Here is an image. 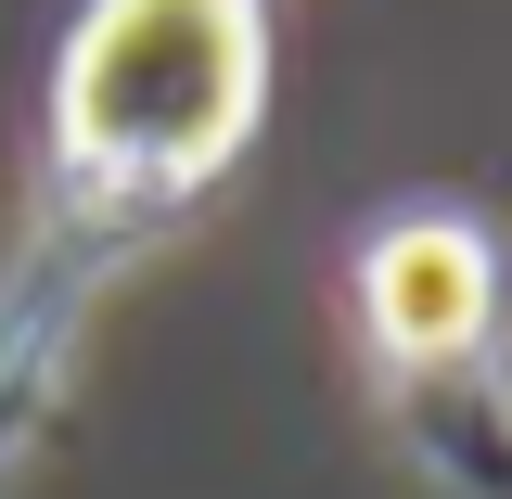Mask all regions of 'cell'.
I'll list each match as a JSON object with an SVG mask.
<instances>
[{
	"instance_id": "1",
	"label": "cell",
	"mask_w": 512,
	"mask_h": 499,
	"mask_svg": "<svg viewBox=\"0 0 512 499\" xmlns=\"http://www.w3.org/2000/svg\"><path fill=\"white\" fill-rule=\"evenodd\" d=\"M256 116H269V0H77L52 52L39 231L0 269V474L52 423L90 308L180 218H205Z\"/></svg>"
},
{
	"instance_id": "2",
	"label": "cell",
	"mask_w": 512,
	"mask_h": 499,
	"mask_svg": "<svg viewBox=\"0 0 512 499\" xmlns=\"http://www.w3.org/2000/svg\"><path fill=\"white\" fill-rule=\"evenodd\" d=\"M346 295H359V346H372L384 397H397L410 461L448 499H512V359H500L512 269H500V231L474 205H397V218H372Z\"/></svg>"
}]
</instances>
